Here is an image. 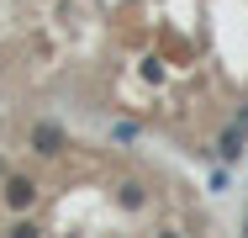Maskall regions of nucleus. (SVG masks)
I'll return each mask as SVG.
<instances>
[{
	"mask_svg": "<svg viewBox=\"0 0 248 238\" xmlns=\"http://www.w3.org/2000/svg\"><path fill=\"white\" fill-rule=\"evenodd\" d=\"M243 233H248V217H243Z\"/></svg>",
	"mask_w": 248,
	"mask_h": 238,
	"instance_id": "obj_8",
	"label": "nucleus"
},
{
	"mask_svg": "<svg viewBox=\"0 0 248 238\" xmlns=\"http://www.w3.org/2000/svg\"><path fill=\"white\" fill-rule=\"evenodd\" d=\"M5 175H11V164H5V153H0V180H5Z\"/></svg>",
	"mask_w": 248,
	"mask_h": 238,
	"instance_id": "obj_7",
	"label": "nucleus"
},
{
	"mask_svg": "<svg viewBox=\"0 0 248 238\" xmlns=\"http://www.w3.org/2000/svg\"><path fill=\"white\" fill-rule=\"evenodd\" d=\"M0 206H5L11 217L37 212V180H32V175H21V170H11V175L0 180Z\"/></svg>",
	"mask_w": 248,
	"mask_h": 238,
	"instance_id": "obj_1",
	"label": "nucleus"
},
{
	"mask_svg": "<svg viewBox=\"0 0 248 238\" xmlns=\"http://www.w3.org/2000/svg\"><path fill=\"white\" fill-rule=\"evenodd\" d=\"M232 122H238V127L248 133V106H238V111H232Z\"/></svg>",
	"mask_w": 248,
	"mask_h": 238,
	"instance_id": "obj_6",
	"label": "nucleus"
},
{
	"mask_svg": "<svg viewBox=\"0 0 248 238\" xmlns=\"http://www.w3.org/2000/svg\"><path fill=\"white\" fill-rule=\"evenodd\" d=\"M243 153H248V133L238 122H227V127L217 133V159H222V164H238Z\"/></svg>",
	"mask_w": 248,
	"mask_h": 238,
	"instance_id": "obj_3",
	"label": "nucleus"
},
{
	"mask_svg": "<svg viewBox=\"0 0 248 238\" xmlns=\"http://www.w3.org/2000/svg\"><path fill=\"white\" fill-rule=\"evenodd\" d=\"M27 148H32L37 159H63V153H69V133H63L53 117H37V122L27 127Z\"/></svg>",
	"mask_w": 248,
	"mask_h": 238,
	"instance_id": "obj_2",
	"label": "nucleus"
},
{
	"mask_svg": "<svg viewBox=\"0 0 248 238\" xmlns=\"http://www.w3.org/2000/svg\"><path fill=\"white\" fill-rule=\"evenodd\" d=\"M111 196H116V206H122V212H143V206H148V186H143V180H132V175H127V180H116Z\"/></svg>",
	"mask_w": 248,
	"mask_h": 238,
	"instance_id": "obj_4",
	"label": "nucleus"
},
{
	"mask_svg": "<svg viewBox=\"0 0 248 238\" xmlns=\"http://www.w3.org/2000/svg\"><path fill=\"white\" fill-rule=\"evenodd\" d=\"M138 138V122H116V127H111V143H132Z\"/></svg>",
	"mask_w": 248,
	"mask_h": 238,
	"instance_id": "obj_5",
	"label": "nucleus"
}]
</instances>
